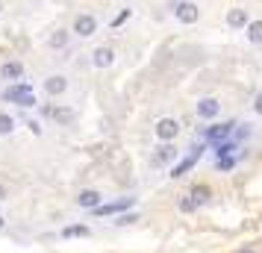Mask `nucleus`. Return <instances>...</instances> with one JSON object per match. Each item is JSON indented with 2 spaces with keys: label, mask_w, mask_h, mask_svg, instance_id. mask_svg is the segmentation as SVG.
<instances>
[{
  "label": "nucleus",
  "mask_w": 262,
  "mask_h": 253,
  "mask_svg": "<svg viewBox=\"0 0 262 253\" xmlns=\"http://www.w3.org/2000/svg\"><path fill=\"white\" fill-rule=\"evenodd\" d=\"M100 203H103V194L97 192V189H83V192L77 194V206H80V209H89V212H92V209L100 206Z\"/></svg>",
  "instance_id": "f8f14e48"
},
{
  "label": "nucleus",
  "mask_w": 262,
  "mask_h": 253,
  "mask_svg": "<svg viewBox=\"0 0 262 253\" xmlns=\"http://www.w3.org/2000/svg\"><path fill=\"white\" fill-rule=\"evenodd\" d=\"M24 127H27V130H30L33 135H41V133H45V130H41V121H36V118H27V121H24Z\"/></svg>",
  "instance_id": "cd10ccee"
},
{
  "label": "nucleus",
  "mask_w": 262,
  "mask_h": 253,
  "mask_svg": "<svg viewBox=\"0 0 262 253\" xmlns=\"http://www.w3.org/2000/svg\"><path fill=\"white\" fill-rule=\"evenodd\" d=\"M245 36H248L250 44H262V18L259 21H250V24L245 27Z\"/></svg>",
  "instance_id": "a211bd4d"
},
{
  "label": "nucleus",
  "mask_w": 262,
  "mask_h": 253,
  "mask_svg": "<svg viewBox=\"0 0 262 253\" xmlns=\"http://www.w3.org/2000/svg\"><path fill=\"white\" fill-rule=\"evenodd\" d=\"M0 12H3V0H0Z\"/></svg>",
  "instance_id": "473e14b6"
},
{
  "label": "nucleus",
  "mask_w": 262,
  "mask_h": 253,
  "mask_svg": "<svg viewBox=\"0 0 262 253\" xmlns=\"http://www.w3.org/2000/svg\"><path fill=\"white\" fill-rule=\"evenodd\" d=\"M15 106H18V109H33V106H36V95H33V91H27V95H21V97H18V103H15Z\"/></svg>",
  "instance_id": "a878e982"
},
{
  "label": "nucleus",
  "mask_w": 262,
  "mask_h": 253,
  "mask_svg": "<svg viewBox=\"0 0 262 253\" xmlns=\"http://www.w3.org/2000/svg\"><path fill=\"white\" fill-rule=\"evenodd\" d=\"M154 133H156L159 142H174L180 135V121L177 118H159L156 127H154Z\"/></svg>",
  "instance_id": "0eeeda50"
},
{
  "label": "nucleus",
  "mask_w": 262,
  "mask_h": 253,
  "mask_svg": "<svg viewBox=\"0 0 262 253\" xmlns=\"http://www.w3.org/2000/svg\"><path fill=\"white\" fill-rule=\"evenodd\" d=\"M171 9H174V18H177L180 24H186V27L201 21V9H198V3H191V0H177Z\"/></svg>",
  "instance_id": "20e7f679"
},
{
  "label": "nucleus",
  "mask_w": 262,
  "mask_h": 253,
  "mask_svg": "<svg viewBox=\"0 0 262 253\" xmlns=\"http://www.w3.org/2000/svg\"><path fill=\"white\" fill-rule=\"evenodd\" d=\"M236 145H238V142H233V139H224V142H215V145H212L215 159H218V156H230V153L236 150Z\"/></svg>",
  "instance_id": "6ab92c4d"
},
{
  "label": "nucleus",
  "mask_w": 262,
  "mask_h": 253,
  "mask_svg": "<svg viewBox=\"0 0 262 253\" xmlns=\"http://www.w3.org/2000/svg\"><path fill=\"white\" fill-rule=\"evenodd\" d=\"M41 88H45L48 97H62L68 91V77H65V74H53V77H48V80L41 83Z\"/></svg>",
  "instance_id": "6e6552de"
},
{
  "label": "nucleus",
  "mask_w": 262,
  "mask_h": 253,
  "mask_svg": "<svg viewBox=\"0 0 262 253\" xmlns=\"http://www.w3.org/2000/svg\"><path fill=\"white\" fill-rule=\"evenodd\" d=\"M24 62L18 59H9L0 65V80H6V83H18V80H24Z\"/></svg>",
  "instance_id": "9d476101"
},
{
  "label": "nucleus",
  "mask_w": 262,
  "mask_h": 253,
  "mask_svg": "<svg viewBox=\"0 0 262 253\" xmlns=\"http://www.w3.org/2000/svg\"><path fill=\"white\" fill-rule=\"evenodd\" d=\"M50 121H56L59 127H68V124L74 121V112H71L68 106H56V109H53V118H50Z\"/></svg>",
  "instance_id": "aec40b11"
},
{
  "label": "nucleus",
  "mask_w": 262,
  "mask_h": 253,
  "mask_svg": "<svg viewBox=\"0 0 262 253\" xmlns=\"http://www.w3.org/2000/svg\"><path fill=\"white\" fill-rule=\"evenodd\" d=\"M3 227H6V221H3V215H0V229H3Z\"/></svg>",
  "instance_id": "2f4dec72"
},
{
  "label": "nucleus",
  "mask_w": 262,
  "mask_h": 253,
  "mask_svg": "<svg viewBox=\"0 0 262 253\" xmlns=\"http://www.w3.org/2000/svg\"><path fill=\"white\" fill-rule=\"evenodd\" d=\"M198 118L201 121H215L218 115H221V100H215V97H203V100H198Z\"/></svg>",
  "instance_id": "1a4fd4ad"
},
{
  "label": "nucleus",
  "mask_w": 262,
  "mask_h": 253,
  "mask_svg": "<svg viewBox=\"0 0 262 253\" xmlns=\"http://www.w3.org/2000/svg\"><path fill=\"white\" fill-rule=\"evenodd\" d=\"M71 44V30H53L48 38V48L50 50H65Z\"/></svg>",
  "instance_id": "dca6fc26"
},
{
  "label": "nucleus",
  "mask_w": 262,
  "mask_h": 253,
  "mask_svg": "<svg viewBox=\"0 0 262 253\" xmlns=\"http://www.w3.org/2000/svg\"><path fill=\"white\" fill-rule=\"evenodd\" d=\"M253 112H256V115H262V91L253 97Z\"/></svg>",
  "instance_id": "c85d7f7f"
},
{
  "label": "nucleus",
  "mask_w": 262,
  "mask_h": 253,
  "mask_svg": "<svg viewBox=\"0 0 262 253\" xmlns=\"http://www.w3.org/2000/svg\"><path fill=\"white\" fill-rule=\"evenodd\" d=\"M177 156H180V150L174 147V142H159V147L154 150L150 162H154L156 168H165V165H174Z\"/></svg>",
  "instance_id": "39448f33"
},
{
  "label": "nucleus",
  "mask_w": 262,
  "mask_h": 253,
  "mask_svg": "<svg viewBox=\"0 0 262 253\" xmlns=\"http://www.w3.org/2000/svg\"><path fill=\"white\" fill-rule=\"evenodd\" d=\"M233 130H236V121H221V124H212V127H203L201 135H203V142L215 145V142L233 139Z\"/></svg>",
  "instance_id": "7ed1b4c3"
},
{
  "label": "nucleus",
  "mask_w": 262,
  "mask_h": 253,
  "mask_svg": "<svg viewBox=\"0 0 262 253\" xmlns=\"http://www.w3.org/2000/svg\"><path fill=\"white\" fill-rule=\"evenodd\" d=\"M92 65H95V68H112V65H115V50L109 48V44L95 48V53H92Z\"/></svg>",
  "instance_id": "ddd939ff"
},
{
  "label": "nucleus",
  "mask_w": 262,
  "mask_h": 253,
  "mask_svg": "<svg viewBox=\"0 0 262 253\" xmlns=\"http://www.w3.org/2000/svg\"><path fill=\"white\" fill-rule=\"evenodd\" d=\"M194 209H198V203L191 200L189 194H183V197H180V212H183V215H191Z\"/></svg>",
  "instance_id": "393cba45"
},
{
  "label": "nucleus",
  "mask_w": 262,
  "mask_h": 253,
  "mask_svg": "<svg viewBox=\"0 0 262 253\" xmlns=\"http://www.w3.org/2000/svg\"><path fill=\"white\" fill-rule=\"evenodd\" d=\"M27 91H33V85L24 83V80H18V83H9L0 91V100H3V103H18V97L27 95Z\"/></svg>",
  "instance_id": "9b49d317"
},
{
  "label": "nucleus",
  "mask_w": 262,
  "mask_h": 253,
  "mask_svg": "<svg viewBox=\"0 0 262 253\" xmlns=\"http://www.w3.org/2000/svg\"><path fill=\"white\" fill-rule=\"evenodd\" d=\"M3 197H6V186H0V200H3Z\"/></svg>",
  "instance_id": "c756f323"
},
{
  "label": "nucleus",
  "mask_w": 262,
  "mask_h": 253,
  "mask_svg": "<svg viewBox=\"0 0 262 253\" xmlns=\"http://www.w3.org/2000/svg\"><path fill=\"white\" fill-rule=\"evenodd\" d=\"M71 33L74 36H80V38H92L97 33V18L95 15H89V12H80L77 18H74Z\"/></svg>",
  "instance_id": "423d86ee"
},
{
  "label": "nucleus",
  "mask_w": 262,
  "mask_h": 253,
  "mask_svg": "<svg viewBox=\"0 0 262 253\" xmlns=\"http://www.w3.org/2000/svg\"><path fill=\"white\" fill-rule=\"evenodd\" d=\"M133 206H136V197H118V200H112V203H100L92 209V215L95 218H109V215H121V212H130Z\"/></svg>",
  "instance_id": "f03ea898"
},
{
  "label": "nucleus",
  "mask_w": 262,
  "mask_h": 253,
  "mask_svg": "<svg viewBox=\"0 0 262 253\" xmlns=\"http://www.w3.org/2000/svg\"><path fill=\"white\" fill-rule=\"evenodd\" d=\"M53 109H56V103H41V106H38V118L50 121V118H53Z\"/></svg>",
  "instance_id": "bb28decb"
},
{
  "label": "nucleus",
  "mask_w": 262,
  "mask_h": 253,
  "mask_svg": "<svg viewBox=\"0 0 262 253\" xmlns=\"http://www.w3.org/2000/svg\"><path fill=\"white\" fill-rule=\"evenodd\" d=\"M136 221H139V212H121V215H115V221H112V224H115V227H130V224H136Z\"/></svg>",
  "instance_id": "412c9836"
},
{
  "label": "nucleus",
  "mask_w": 262,
  "mask_h": 253,
  "mask_svg": "<svg viewBox=\"0 0 262 253\" xmlns=\"http://www.w3.org/2000/svg\"><path fill=\"white\" fill-rule=\"evenodd\" d=\"M130 15H133V9H121V12L115 15L112 21H109V27H112V30H118V27H124L127 21H130Z\"/></svg>",
  "instance_id": "b1692460"
},
{
  "label": "nucleus",
  "mask_w": 262,
  "mask_h": 253,
  "mask_svg": "<svg viewBox=\"0 0 262 253\" xmlns=\"http://www.w3.org/2000/svg\"><path fill=\"white\" fill-rule=\"evenodd\" d=\"M89 236H92V227L85 224H68L59 229V239H89Z\"/></svg>",
  "instance_id": "f3484780"
},
{
  "label": "nucleus",
  "mask_w": 262,
  "mask_h": 253,
  "mask_svg": "<svg viewBox=\"0 0 262 253\" xmlns=\"http://www.w3.org/2000/svg\"><path fill=\"white\" fill-rule=\"evenodd\" d=\"M238 253H256V250H253V247H248V250H238Z\"/></svg>",
  "instance_id": "7c9ffc66"
},
{
  "label": "nucleus",
  "mask_w": 262,
  "mask_h": 253,
  "mask_svg": "<svg viewBox=\"0 0 262 253\" xmlns=\"http://www.w3.org/2000/svg\"><path fill=\"white\" fill-rule=\"evenodd\" d=\"M248 24H250L248 9H242V6H233V9L227 12V27H230V30H245Z\"/></svg>",
  "instance_id": "4468645a"
},
{
  "label": "nucleus",
  "mask_w": 262,
  "mask_h": 253,
  "mask_svg": "<svg viewBox=\"0 0 262 253\" xmlns=\"http://www.w3.org/2000/svg\"><path fill=\"white\" fill-rule=\"evenodd\" d=\"M203 150H206V145L203 142H194V145L189 147V156H183L180 162H174L171 165V180H180V177H186L194 165H198V159L203 156Z\"/></svg>",
  "instance_id": "f257e3e1"
},
{
  "label": "nucleus",
  "mask_w": 262,
  "mask_h": 253,
  "mask_svg": "<svg viewBox=\"0 0 262 253\" xmlns=\"http://www.w3.org/2000/svg\"><path fill=\"white\" fill-rule=\"evenodd\" d=\"M189 197H191L198 206L209 203V200H212V186H206V182H194V186L189 189Z\"/></svg>",
  "instance_id": "2eb2a0df"
},
{
  "label": "nucleus",
  "mask_w": 262,
  "mask_h": 253,
  "mask_svg": "<svg viewBox=\"0 0 262 253\" xmlns=\"http://www.w3.org/2000/svg\"><path fill=\"white\" fill-rule=\"evenodd\" d=\"M236 162H238L236 153H230V156H218V159H215V168H218V171H233V168H236Z\"/></svg>",
  "instance_id": "4be33fe9"
},
{
  "label": "nucleus",
  "mask_w": 262,
  "mask_h": 253,
  "mask_svg": "<svg viewBox=\"0 0 262 253\" xmlns=\"http://www.w3.org/2000/svg\"><path fill=\"white\" fill-rule=\"evenodd\" d=\"M15 130V118L9 112H0V135H12Z\"/></svg>",
  "instance_id": "5701e85b"
}]
</instances>
